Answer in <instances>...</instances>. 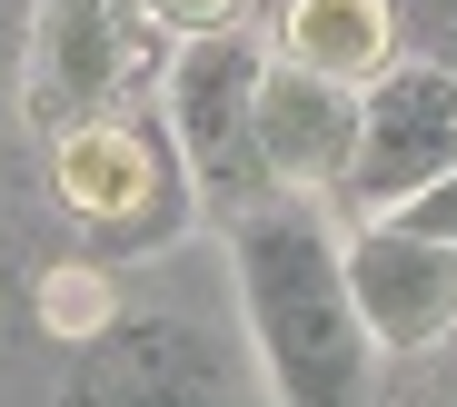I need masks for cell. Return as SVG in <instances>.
<instances>
[{"label":"cell","mask_w":457,"mask_h":407,"mask_svg":"<svg viewBox=\"0 0 457 407\" xmlns=\"http://www.w3.org/2000/svg\"><path fill=\"white\" fill-rule=\"evenodd\" d=\"M259 60H269V40H249V30L179 40L160 60V90H149L170 139H179L189 189H199V219H219V228L269 209V199H288L269 179V149H259Z\"/></svg>","instance_id":"3"},{"label":"cell","mask_w":457,"mask_h":407,"mask_svg":"<svg viewBox=\"0 0 457 407\" xmlns=\"http://www.w3.org/2000/svg\"><path fill=\"white\" fill-rule=\"evenodd\" d=\"M269 50L309 60V70H328V79L358 90V79H378L398 60V0H288Z\"/></svg>","instance_id":"9"},{"label":"cell","mask_w":457,"mask_h":407,"mask_svg":"<svg viewBox=\"0 0 457 407\" xmlns=\"http://www.w3.org/2000/svg\"><path fill=\"white\" fill-rule=\"evenodd\" d=\"M60 407H259L249 397V358L228 348L209 318L179 308H120L70 348Z\"/></svg>","instance_id":"4"},{"label":"cell","mask_w":457,"mask_h":407,"mask_svg":"<svg viewBox=\"0 0 457 407\" xmlns=\"http://www.w3.org/2000/svg\"><path fill=\"white\" fill-rule=\"evenodd\" d=\"M259 149H269V179L288 199H338L348 149H358V90L269 50L259 60Z\"/></svg>","instance_id":"8"},{"label":"cell","mask_w":457,"mask_h":407,"mask_svg":"<svg viewBox=\"0 0 457 407\" xmlns=\"http://www.w3.org/2000/svg\"><path fill=\"white\" fill-rule=\"evenodd\" d=\"M338 249H348V298L368 318L378 358L418 368L457 338V238H428L408 219H358L338 228Z\"/></svg>","instance_id":"7"},{"label":"cell","mask_w":457,"mask_h":407,"mask_svg":"<svg viewBox=\"0 0 457 407\" xmlns=\"http://www.w3.org/2000/svg\"><path fill=\"white\" fill-rule=\"evenodd\" d=\"M170 40L149 30L139 0H40L30 11V120L70 129L110 100H139L160 79Z\"/></svg>","instance_id":"6"},{"label":"cell","mask_w":457,"mask_h":407,"mask_svg":"<svg viewBox=\"0 0 457 407\" xmlns=\"http://www.w3.org/2000/svg\"><path fill=\"white\" fill-rule=\"evenodd\" d=\"M447 170H457V70L447 60H388L378 79H358V149H348V179L328 209L388 219Z\"/></svg>","instance_id":"5"},{"label":"cell","mask_w":457,"mask_h":407,"mask_svg":"<svg viewBox=\"0 0 457 407\" xmlns=\"http://www.w3.org/2000/svg\"><path fill=\"white\" fill-rule=\"evenodd\" d=\"M219 238H228L259 387L278 407H378V338L348 298V249L328 199H269L228 219Z\"/></svg>","instance_id":"1"},{"label":"cell","mask_w":457,"mask_h":407,"mask_svg":"<svg viewBox=\"0 0 457 407\" xmlns=\"http://www.w3.org/2000/svg\"><path fill=\"white\" fill-rule=\"evenodd\" d=\"M388 219H408V228H428V238H457V170L447 179H428L408 209H388Z\"/></svg>","instance_id":"11"},{"label":"cell","mask_w":457,"mask_h":407,"mask_svg":"<svg viewBox=\"0 0 457 407\" xmlns=\"http://www.w3.org/2000/svg\"><path fill=\"white\" fill-rule=\"evenodd\" d=\"M149 30H160L170 50L179 40H219V30H249V0H139Z\"/></svg>","instance_id":"10"},{"label":"cell","mask_w":457,"mask_h":407,"mask_svg":"<svg viewBox=\"0 0 457 407\" xmlns=\"http://www.w3.org/2000/svg\"><path fill=\"white\" fill-rule=\"evenodd\" d=\"M50 189H60V219L90 249H170L199 219V189L179 170L160 100H110L90 120L50 129Z\"/></svg>","instance_id":"2"},{"label":"cell","mask_w":457,"mask_h":407,"mask_svg":"<svg viewBox=\"0 0 457 407\" xmlns=\"http://www.w3.org/2000/svg\"><path fill=\"white\" fill-rule=\"evenodd\" d=\"M428 407H457V338L437 348V397H428Z\"/></svg>","instance_id":"12"}]
</instances>
